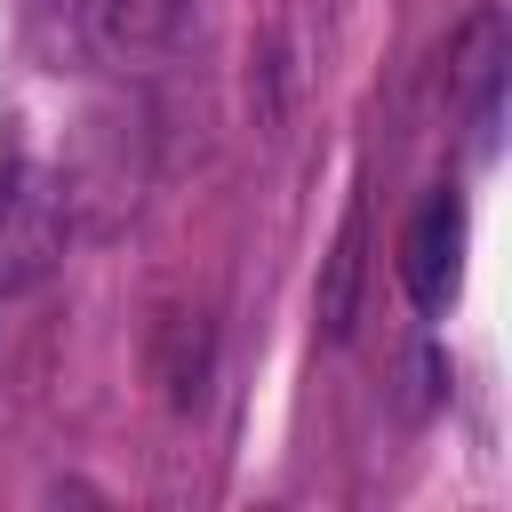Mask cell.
<instances>
[{"instance_id": "6da1fadb", "label": "cell", "mask_w": 512, "mask_h": 512, "mask_svg": "<svg viewBox=\"0 0 512 512\" xmlns=\"http://www.w3.org/2000/svg\"><path fill=\"white\" fill-rule=\"evenodd\" d=\"M72 232V184L48 160H8L0 168V288H32L56 272Z\"/></svg>"}, {"instance_id": "7a4b0ae2", "label": "cell", "mask_w": 512, "mask_h": 512, "mask_svg": "<svg viewBox=\"0 0 512 512\" xmlns=\"http://www.w3.org/2000/svg\"><path fill=\"white\" fill-rule=\"evenodd\" d=\"M504 72H512V40L504 16L480 8L456 24L448 40V104L472 120V152H496V120H504Z\"/></svg>"}, {"instance_id": "3957f363", "label": "cell", "mask_w": 512, "mask_h": 512, "mask_svg": "<svg viewBox=\"0 0 512 512\" xmlns=\"http://www.w3.org/2000/svg\"><path fill=\"white\" fill-rule=\"evenodd\" d=\"M456 256H464V200L456 192H432L400 240V280L416 296V312H440L456 296Z\"/></svg>"}, {"instance_id": "277c9868", "label": "cell", "mask_w": 512, "mask_h": 512, "mask_svg": "<svg viewBox=\"0 0 512 512\" xmlns=\"http://www.w3.org/2000/svg\"><path fill=\"white\" fill-rule=\"evenodd\" d=\"M360 288H368V200L352 192V208H344V224H336V248H328V264H320V288H312V320H320L328 344L352 336Z\"/></svg>"}, {"instance_id": "5b68a950", "label": "cell", "mask_w": 512, "mask_h": 512, "mask_svg": "<svg viewBox=\"0 0 512 512\" xmlns=\"http://www.w3.org/2000/svg\"><path fill=\"white\" fill-rule=\"evenodd\" d=\"M152 376L168 384V408H200V392H208V312H160Z\"/></svg>"}, {"instance_id": "8992f818", "label": "cell", "mask_w": 512, "mask_h": 512, "mask_svg": "<svg viewBox=\"0 0 512 512\" xmlns=\"http://www.w3.org/2000/svg\"><path fill=\"white\" fill-rule=\"evenodd\" d=\"M184 8H192V0H96V40H104L112 56L144 64V56H160V48L184 32Z\"/></svg>"}]
</instances>
